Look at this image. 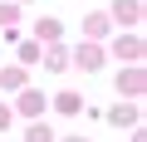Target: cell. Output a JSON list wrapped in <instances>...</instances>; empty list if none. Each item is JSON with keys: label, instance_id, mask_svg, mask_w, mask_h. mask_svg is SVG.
<instances>
[{"label": "cell", "instance_id": "obj_12", "mask_svg": "<svg viewBox=\"0 0 147 142\" xmlns=\"http://www.w3.org/2000/svg\"><path fill=\"white\" fill-rule=\"evenodd\" d=\"M108 122H118V127L127 122V127H132V122H137V103H118V108L108 113Z\"/></svg>", "mask_w": 147, "mask_h": 142}, {"label": "cell", "instance_id": "obj_14", "mask_svg": "<svg viewBox=\"0 0 147 142\" xmlns=\"http://www.w3.org/2000/svg\"><path fill=\"white\" fill-rule=\"evenodd\" d=\"M20 10H15V0H0V30H15Z\"/></svg>", "mask_w": 147, "mask_h": 142}, {"label": "cell", "instance_id": "obj_5", "mask_svg": "<svg viewBox=\"0 0 147 142\" xmlns=\"http://www.w3.org/2000/svg\"><path fill=\"white\" fill-rule=\"evenodd\" d=\"M113 54L132 64V59H142V39H137V34H118V39H113Z\"/></svg>", "mask_w": 147, "mask_h": 142}, {"label": "cell", "instance_id": "obj_3", "mask_svg": "<svg viewBox=\"0 0 147 142\" xmlns=\"http://www.w3.org/2000/svg\"><path fill=\"white\" fill-rule=\"evenodd\" d=\"M113 20L118 25H137L142 20V0H113Z\"/></svg>", "mask_w": 147, "mask_h": 142}, {"label": "cell", "instance_id": "obj_8", "mask_svg": "<svg viewBox=\"0 0 147 142\" xmlns=\"http://www.w3.org/2000/svg\"><path fill=\"white\" fill-rule=\"evenodd\" d=\"M59 34H64V25H59V20H54V15H44V20H39V25H34V39H39V44H54V39H59Z\"/></svg>", "mask_w": 147, "mask_h": 142}, {"label": "cell", "instance_id": "obj_4", "mask_svg": "<svg viewBox=\"0 0 147 142\" xmlns=\"http://www.w3.org/2000/svg\"><path fill=\"white\" fill-rule=\"evenodd\" d=\"M39 64L49 69V74H64V69H69V49L54 39V44H49V54H39Z\"/></svg>", "mask_w": 147, "mask_h": 142}, {"label": "cell", "instance_id": "obj_17", "mask_svg": "<svg viewBox=\"0 0 147 142\" xmlns=\"http://www.w3.org/2000/svg\"><path fill=\"white\" fill-rule=\"evenodd\" d=\"M15 5H30V0H15Z\"/></svg>", "mask_w": 147, "mask_h": 142}, {"label": "cell", "instance_id": "obj_11", "mask_svg": "<svg viewBox=\"0 0 147 142\" xmlns=\"http://www.w3.org/2000/svg\"><path fill=\"white\" fill-rule=\"evenodd\" d=\"M25 142H59V137H54V127H49V122H39V118H34V122L25 127Z\"/></svg>", "mask_w": 147, "mask_h": 142}, {"label": "cell", "instance_id": "obj_2", "mask_svg": "<svg viewBox=\"0 0 147 142\" xmlns=\"http://www.w3.org/2000/svg\"><path fill=\"white\" fill-rule=\"evenodd\" d=\"M74 69H84V74H98V69H103V49L88 39V44H79V49H74Z\"/></svg>", "mask_w": 147, "mask_h": 142}, {"label": "cell", "instance_id": "obj_6", "mask_svg": "<svg viewBox=\"0 0 147 142\" xmlns=\"http://www.w3.org/2000/svg\"><path fill=\"white\" fill-rule=\"evenodd\" d=\"M44 103H49V98H44L39 88H20V113H25V118H39Z\"/></svg>", "mask_w": 147, "mask_h": 142}, {"label": "cell", "instance_id": "obj_1", "mask_svg": "<svg viewBox=\"0 0 147 142\" xmlns=\"http://www.w3.org/2000/svg\"><path fill=\"white\" fill-rule=\"evenodd\" d=\"M142 83H147V74H142V64L132 59L123 74H118V93H127V98H142Z\"/></svg>", "mask_w": 147, "mask_h": 142}, {"label": "cell", "instance_id": "obj_10", "mask_svg": "<svg viewBox=\"0 0 147 142\" xmlns=\"http://www.w3.org/2000/svg\"><path fill=\"white\" fill-rule=\"evenodd\" d=\"M84 34H88V39H103V34H108V15H103V10H93V15L84 20Z\"/></svg>", "mask_w": 147, "mask_h": 142}, {"label": "cell", "instance_id": "obj_13", "mask_svg": "<svg viewBox=\"0 0 147 142\" xmlns=\"http://www.w3.org/2000/svg\"><path fill=\"white\" fill-rule=\"evenodd\" d=\"M39 54H44L39 39H25V44H20V64H39Z\"/></svg>", "mask_w": 147, "mask_h": 142}, {"label": "cell", "instance_id": "obj_7", "mask_svg": "<svg viewBox=\"0 0 147 142\" xmlns=\"http://www.w3.org/2000/svg\"><path fill=\"white\" fill-rule=\"evenodd\" d=\"M30 83V74H25V64H10V69H0V88H10V93H20Z\"/></svg>", "mask_w": 147, "mask_h": 142}, {"label": "cell", "instance_id": "obj_9", "mask_svg": "<svg viewBox=\"0 0 147 142\" xmlns=\"http://www.w3.org/2000/svg\"><path fill=\"white\" fill-rule=\"evenodd\" d=\"M49 103H54V108H59L64 118H74V113H84V98H79V93H59V98H49Z\"/></svg>", "mask_w": 147, "mask_h": 142}, {"label": "cell", "instance_id": "obj_15", "mask_svg": "<svg viewBox=\"0 0 147 142\" xmlns=\"http://www.w3.org/2000/svg\"><path fill=\"white\" fill-rule=\"evenodd\" d=\"M10 122H15V113H10V108H5V103H0V132H5V127H10Z\"/></svg>", "mask_w": 147, "mask_h": 142}, {"label": "cell", "instance_id": "obj_16", "mask_svg": "<svg viewBox=\"0 0 147 142\" xmlns=\"http://www.w3.org/2000/svg\"><path fill=\"white\" fill-rule=\"evenodd\" d=\"M64 142H88V137H64Z\"/></svg>", "mask_w": 147, "mask_h": 142}]
</instances>
